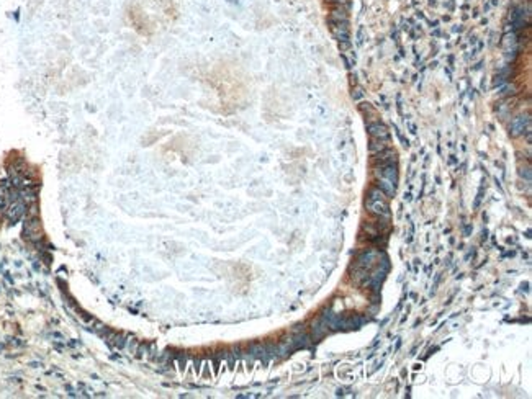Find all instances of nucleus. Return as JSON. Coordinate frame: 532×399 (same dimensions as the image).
Segmentation results:
<instances>
[{
  "label": "nucleus",
  "mask_w": 532,
  "mask_h": 399,
  "mask_svg": "<svg viewBox=\"0 0 532 399\" xmlns=\"http://www.w3.org/2000/svg\"><path fill=\"white\" fill-rule=\"evenodd\" d=\"M365 208L369 209V213H372L378 218H390L388 196L380 188H370L369 190L367 200H365Z\"/></svg>",
  "instance_id": "f257e3e1"
},
{
  "label": "nucleus",
  "mask_w": 532,
  "mask_h": 399,
  "mask_svg": "<svg viewBox=\"0 0 532 399\" xmlns=\"http://www.w3.org/2000/svg\"><path fill=\"white\" fill-rule=\"evenodd\" d=\"M377 178H378V188L385 193L388 198L393 196L398 182V169L396 164L390 165H378L377 167Z\"/></svg>",
  "instance_id": "f03ea898"
},
{
  "label": "nucleus",
  "mask_w": 532,
  "mask_h": 399,
  "mask_svg": "<svg viewBox=\"0 0 532 399\" xmlns=\"http://www.w3.org/2000/svg\"><path fill=\"white\" fill-rule=\"evenodd\" d=\"M367 131L370 134V138L373 139H390V133H388L387 126L380 121H375V123H369Z\"/></svg>",
  "instance_id": "7ed1b4c3"
},
{
  "label": "nucleus",
  "mask_w": 532,
  "mask_h": 399,
  "mask_svg": "<svg viewBox=\"0 0 532 399\" xmlns=\"http://www.w3.org/2000/svg\"><path fill=\"white\" fill-rule=\"evenodd\" d=\"M390 147V139H373V138H370V146L369 149L372 154H377V152H382Z\"/></svg>",
  "instance_id": "20e7f679"
}]
</instances>
